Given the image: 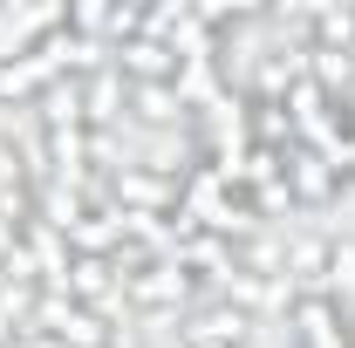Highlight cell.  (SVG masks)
I'll list each match as a JSON object with an SVG mask.
<instances>
[{"label": "cell", "instance_id": "1", "mask_svg": "<svg viewBox=\"0 0 355 348\" xmlns=\"http://www.w3.org/2000/svg\"><path fill=\"white\" fill-rule=\"evenodd\" d=\"M253 335H260V321H253L246 307H232V301H205V307H191V321H184L178 348H246Z\"/></svg>", "mask_w": 355, "mask_h": 348}, {"label": "cell", "instance_id": "2", "mask_svg": "<svg viewBox=\"0 0 355 348\" xmlns=\"http://www.w3.org/2000/svg\"><path fill=\"white\" fill-rule=\"evenodd\" d=\"M123 123H130V82L110 62V69L83 76V130H123Z\"/></svg>", "mask_w": 355, "mask_h": 348}, {"label": "cell", "instance_id": "3", "mask_svg": "<svg viewBox=\"0 0 355 348\" xmlns=\"http://www.w3.org/2000/svg\"><path fill=\"white\" fill-rule=\"evenodd\" d=\"M280 184L294 191V205L308 212V205H321L328 191H342V171L321 157V150H308V143H294L287 157H280Z\"/></svg>", "mask_w": 355, "mask_h": 348}, {"label": "cell", "instance_id": "4", "mask_svg": "<svg viewBox=\"0 0 355 348\" xmlns=\"http://www.w3.org/2000/svg\"><path fill=\"white\" fill-rule=\"evenodd\" d=\"M130 123H137V130H150V137H164V130H191L198 116L178 103L171 82H130Z\"/></svg>", "mask_w": 355, "mask_h": 348}, {"label": "cell", "instance_id": "5", "mask_svg": "<svg viewBox=\"0 0 355 348\" xmlns=\"http://www.w3.org/2000/svg\"><path fill=\"white\" fill-rule=\"evenodd\" d=\"M116 205L123 212H178V184L157 171H144V164H130V171H116Z\"/></svg>", "mask_w": 355, "mask_h": 348}, {"label": "cell", "instance_id": "6", "mask_svg": "<svg viewBox=\"0 0 355 348\" xmlns=\"http://www.w3.org/2000/svg\"><path fill=\"white\" fill-rule=\"evenodd\" d=\"M110 62L123 69V82H171V76H178V55H171L164 42H150V35L110 48Z\"/></svg>", "mask_w": 355, "mask_h": 348}, {"label": "cell", "instance_id": "7", "mask_svg": "<svg viewBox=\"0 0 355 348\" xmlns=\"http://www.w3.org/2000/svg\"><path fill=\"white\" fill-rule=\"evenodd\" d=\"M308 82L321 96H355V48H308Z\"/></svg>", "mask_w": 355, "mask_h": 348}, {"label": "cell", "instance_id": "8", "mask_svg": "<svg viewBox=\"0 0 355 348\" xmlns=\"http://www.w3.org/2000/svg\"><path fill=\"white\" fill-rule=\"evenodd\" d=\"M35 110H42V130H83V82H48Z\"/></svg>", "mask_w": 355, "mask_h": 348}, {"label": "cell", "instance_id": "9", "mask_svg": "<svg viewBox=\"0 0 355 348\" xmlns=\"http://www.w3.org/2000/svg\"><path fill=\"white\" fill-rule=\"evenodd\" d=\"M14 191H28V157H21V143L0 130V198H14Z\"/></svg>", "mask_w": 355, "mask_h": 348}, {"label": "cell", "instance_id": "10", "mask_svg": "<svg viewBox=\"0 0 355 348\" xmlns=\"http://www.w3.org/2000/svg\"><path fill=\"white\" fill-rule=\"evenodd\" d=\"M349 177H355V164H349Z\"/></svg>", "mask_w": 355, "mask_h": 348}]
</instances>
